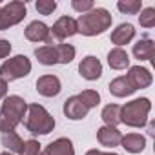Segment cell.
Masks as SVG:
<instances>
[{
  "label": "cell",
  "instance_id": "obj_2",
  "mask_svg": "<svg viewBox=\"0 0 155 155\" xmlns=\"http://www.w3.org/2000/svg\"><path fill=\"white\" fill-rule=\"evenodd\" d=\"M28 111V102L18 95H9L4 99L0 108V131L9 133L15 131V128L24 120Z\"/></svg>",
  "mask_w": 155,
  "mask_h": 155
},
{
  "label": "cell",
  "instance_id": "obj_13",
  "mask_svg": "<svg viewBox=\"0 0 155 155\" xmlns=\"http://www.w3.org/2000/svg\"><path fill=\"white\" fill-rule=\"evenodd\" d=\"M40 155H75V148L68 137H58L53 142H49L40 151Z\"/></svg>",
  "mask_w": 155,
  "mask_h": 155
},
{
  "label": "cell",
  "instance_id": "obj_19",
  "mask_svg": "<svg viewBox=\"0 0 155 155\" xmlns=\"http://www.w3.org/2000/svg\"><path fill=\"white\" fill-rule=\"evenodd\" d=\"M108 64L111 69H126L130 66V55L126 49L122 48H113L110 53H108Z\"/></svg>",
  "mask_w": 155,
  "mask_h": 155
},
{
  "label": "cell",
  "instance_id": "obj_26",
  "mask_svg": "<svg viewBox=\"0 0 155 155\" xmlns=\"http://www.w3.org/2000/svg\"><path fill=\"white\" fill-rule=\"evenodd\" d=\"M139 22H140L142 28H148V29L153 28V26H155V9H153V8L142 9L140 15H139Z\"/></svg>",
  "mask_w": 155,
  "mask_h": 155
},
{
  "label": "cell",
  "instance_id": "obj_10",
  "mask_svg": "<svg viewBox=\"0 0 155 155\" xmlns=\"http://www.w3.org/2000/svg\"><path fill=\"white\" fill-rule=\"evenodd\" d=\"M64 115L69 119V120H82L86 115H88V111H90V108L77 97V95H73V97H68L66 101H64Z\"/></svg>",
  "mask_w": 155,
  "mask_h": 155
},
{
  "label": "cell",
  "instance_id": "obj_33",
  "mask_svg": "<svg viewBox=\"0 0 155 155\" xmlns=\"http://www.w3.org/2000/svg\"><path fill=\"white\" fill-rule=\"evenodd\" d=\"M104 155H117V153H113V151H108V153H104Z\"/></svg>",
  "mask_w": 155,
  "mask_h": 155
},
{
  "label": "cell",
  "instance_id": "obj_17",
  "mask_svg": "<svg viewBox=\"0 0 155 155\" xmlns=\"http://www.w3.org/2000/svg\"><path fill=\"white\" fill-rule=\"evenodd\" d=\"M24 35L31 42H46V38L49 35V28L44 22H40V20H33L31 24H28Z\"/></svg>",
  "mask_w": 155,
  "mask_h": 155
},
{
  "label": "cell",
  "instance_id": "obj_22",
  "mask_svg": "<svg viewBox=\"0 0 155 155\" xmlns=\"http://www.w3.org/2000/svg\"><path fill=\"white\" fill-rule=\"evenodd\" d=\"M24 140L17 131H9V133H2V146L6 148V151L9 153H18L22 148Z\"/></svg>",
  "mask_w": 155,
  "mask_h": 155
},
{
  "label": "cell",
  "instance_id": "obj_32",
  "mask_svg": "<svg viewBox=\"0 0 155 155\" xmlns=\"http://www.w3.org/2000/svg\"><path fill=\"white\" fill-rule=\"evenodd\" d=\"M0 155H13V153H9V151H2Z\"/></svg>",
  "mask_w": 155,
  "mask_h": 155
},
{
  "label": "cell",
  "instance_id": "obj_5",
  "mask_svg": "<svg viewBox=\"0 0 155 155\" xmlns=\"http://www.w3.org/2000/svg\"><path fill=\"white\" fill-rule=\"evenodd\" d=\"M35 57L44 66L53 64H69L75 58V48L71 44H57V46H40L35 49Z\"/></svg>",
  "mask_w": 155,
  "mask_h": 155
},
{
  "label": "cell",
  "instance_id": "obj_16",
  "mask_svg": "<svg viewBox=\"0 0 155 155\" xmlns=\"http://www.w3.org/2000/svg\"><path fill=\"white\" fill-rule=\"evenodd\" d=\"M120 146L128 153H140L146 148V137H142L140 133H126L120 139Z\"/></svg>",
  "mask_w": 155,
  "mask_h": 155
},
{
  "label": "cell",
  "instance_id": "obj_27",
  "mask_svg": "<svg viewBox=\"0 0 155 155\" xmlns=\"http://www.w3.org/2000/svg\"><path fill=\"white\" fill-rule=\"evenodd\" d=\"M35 8H37V11L40 15H51L57 9V2L55 0H37Z\"/></svg>",
  "mask_w": 155,
  "mask_h": 155
},
{
  "label": "cell",
  "instance_id": "obj_11",
  "mask_svg": "<svg viewBox=\"0 0 155 155\" xmlns=\"http://www.w3.org/2000/svg\"><path fill=\"white\" fill-rule=\"evenodd\" d=\"M126 79L135 88V91L137 90H144V88H148L153 82V77H151L150 69L140 68V66H131L130 71H128V75H126Z\"/></svg>",
  "mask_w": 155,
  "mask_h": 155
},
{
  "label": "cell",
  "instance_id": "obj_25",
  "mask_svg": "<svg viewBox=\"0 0 155 155\" xmlns=\"http://www.w3.org/2000/svg\"><path fill=\"white\" fill-rule=\"evenodd\" d=\"M40 146H42V144H40L38 140H35V139L24 140V144H22L18 155H40V151H42Z\"/></svg>",
  "mask_w": 155,
  "mask_h": 155
},
{
  "label": "cell",
  "instance_id": "obj_1",
  "mask_svg": "<svg viewBox=\"0 0 155 155\" xmlns=\"http://www.w3.org/2000/svg\"><path fill=\"white\" fill-rule=\"evenodd\" d=\"M75 22H77V33H81L84 37H97L111 28L113 18L108 9L93 8L88 13H82Z\"/></svg>",
  "mask_w": 155,
  "mask_h": 155
},
{
  "label": "cell",
  "instance_id": "obj_3",
  "mask_svg": "<svg viewBox=\"0 0 155 155\" xmlns=\"http://www.w3.org/2000/svg\"><path fill=\"white\" fill-rule=\"evenodd\" d=\"M22 122L33 135H48L55 130V119L40 104H28V111Z\"/></svg>",
  "mask_w": 155,
  "mask_h": 155
},
{
  "label": "cell",
  "instance_id": "obj_4",
  "mask_svg": "<svg viewBox=\"0 0 155 155\" xmlns=\"http://www.w3.org/2000/svg\"><path fill=\"white\" fill-rule=\"evenodd\" d=\"M151 110V102L146 97L133 99L131 102H126L120 106V122L130 128H142L148 120V113Z\"/></svg>",
  "mask_w": 155,
  "mask_h": 155
},
{
  "label": "cell",
  "instance_id": "obj_15",
  "mask_svg": "<svg viewBox=\"0 0 155 155\" xmlns=\"http://www.w3.org/2000/svg\"><path fill=\"white\" fill-rule=\"evenodd\" d=\"M120 139H122V133L117 130V128H111V126H102L97 130V140L106 146V148H115L120 144Z\"/></svg>",
  "mask_w": 155,
  "mask_h": 155
},
{
  "label": "cell",
  "instance_id": "obj_31",
  "mask_svg": "<svg viewBox=\"0 0 155 155\" xmlns=\"http://www.w3.org/2000/svg\"><path fill=\"white\" fill-rule=\"evenodd\" d=\"M86 155H104V151H101V150L93 148V150H88V151H86Z\"/></svg>",
  "mask_w": 155,
  "mask_h": 155
},
{
  "label": "cell",
  "instance_id": "obj_29",
  "mask_svg": "<svg viewBox=\"0 0 155 155\" xmlns=\"http://www.w3.org/2000/svg\"><path fill=\"white\" fill-rule=\"evenodd\" d=\"M9 53H11V44H9V40L0 38V58L9 57Z\"/></svg>",
  "mask_w": 155,
  "mask_h": 155
},
{
  "label": "cell",
  "instance_id": "obj_23",
  "mask_svg": "<svg viewBox=\"0 0 155 155\" xmlns=\"http://www.w3.org/2000/svg\"><path fill=\"white\" fill-rule=\"evenodd\" d=\"M117 8H119L120 13L137 15V13L142 9V2H140V0H119V2H117Z\"/></svg>",
  "mask_w": 155,
  "mask_h": 155
},
{
  "label": "cell",
  "instance_id": "obj_28",
  "mask_svg": "<svg viewBox=\"0 0 155 155\" xmlns=\"http://www.w3.org/2000/svg\"><path fill=\"white\" fill-rule=\"evenodd\" d=\"M71 8H73L75 11H79V13L82 15V13H88V11H91L95 6H93V2H91V0H73V2H71Z\"/></svg>",
  "mask_w": 155,
  "mask_h": 155
},
{
  "label": "cell",
  "instance_id": "obj_20",
  "mask_svg": "<svg viewBox=\"0 0 155 155\" xmlns=\"http://www.w3.org/2000/svg\"><path fill=\"white\" fill-rule=\"evenodd\" d=\"M110 93L113 97H130L131 93H135V88L130 84V81L126 79V77H117V79H113L110 82Z\"/></svg>",
  "mask_w": 155,
  "mask_h": 155
},
{
  "label": "cell",
  "instance_id": "obj_8",
  "mask_svg": "<svg viewBox=\"0 0 155 155\" xmlns=\"http://www.w3.org/2000/svg\"><path fill=\"white\" fill-rule=\"evenodd\" d=\"M73 35H77V22H75V18H71L68 15L66 17H60L53 24V28H49V35L46 38V46L62 44L64 38H69Z\"/></svg>",
  "mask_w": 155,
  "mask_h": 155
},
{
  "label": "cell",
  "instance_id": "obj_7",
  "mask_svg": "<svg viewBox=\"0 0 155 155\" xmlns=\"http://www.w3.org/2000/svg\"><path fill=\"white\" fill-rule=\"evenodd\" d=\"M26 15H28L26 4L20 0H13L6 6H0V31H6L11 26H17L18 22L24 20Z\"/></svg>",
  "mask_w": 155,
  "mask_h": 155
},
{
  "label": "cell",
  "instance_id": "obj_6",
  "mask_svg": "<svg viewBox=\"0 0 155 155\" xmlns=\"http://www.w3.org/2000/svg\"><path fill=\"white\" fill-rule=\"evenodd\" d=\"M31 73V60L26 55H17L8 58L2 66H0V79L11 82L17 79H24Z\"/></svg>",
  "mask_w": 155,
  "mask_h": 155
},
{
  "label": "cell",
  "instance_id": "obj_12",
  "mask_svg": "<svg viewBox=\"0 0 155 155\" xmlns=\"http://www.w3.org/2000/svg\"><path fill=\"white\" fill-rule=\"evenodd\" d=\"M62 90L60 79L57 75H42L37 81V91L42 97H57Z\"/></svg>",
  "mask_w": 155,
  "mask_h": 155
},
{
  "label": "cell",
  "instance_id": "obj_24",
  "mask_svg": "<svg viewBox=\"0 0 155 155\" xmlns=\"http://www.w3.org/2000/svg\"><path fill=\"white\" fill-rule=\"evenodd\" d=\"M77 97H79L90 110L101 104V95H99V91H95V90H84L82 93H79Z\"/></svg>",
  "mask_w": 155,
  "mask_h": 155
},
{
  "label": "cell",
  "instance_id": "obj_18",
  "mask_svg": "<svg viewBox=\"0 0 155 155\" xmlns=\"http://www.w3.org/2000/svg\"><path fill=\"white\" fill-rule=\"evenodd\" d=\"M155 55V42L150 38H140L133 44V57L137 60H151Z\"/></svg>",
  "mask_w": 155,
  "mask_h": 155
},
{
  "label": "cell",
  "instance_id": "obj_21",
  "mask_svg": "<svg viewBox=\"0 0 155 155\" xmlns=\"http://www.w3.org/2000/svg\"><path fill=\"white\" fill-rule=\"evenodd\" d=\"M101 117H102V120H104L106 126L117 128L120 124V106L119 104H108V106H104Z\"/></svg>",
  "mask_w": 155,
  "mask_h": 155
},
{
  "label": "cell",
  "instance_id": "obj_9",
  "mask_svg": "<svg viewBox=\"0 0 155 155\" xmlns=\"http://www.w3.org/2000/svg\"><path fill=\"white\" fill-rule=\"evenodd\" d=\"M79 73H81L82 79H86V81H97V79L102 77V64H101V60L97 57L88 55V57H84L81 60Z\"/></svg>",
  "mask_w": 155,
  "mask_h": 155
},
{
  "label": "cell",
  "instance_id": "obj_30",
  "mask_svg": "<svg viewBox=\"0 0 155 155\" xmlns=\"http://www.w3.org/2000/svg\"><path fill=\"white\" fill-rule=\"evenodd\" d=\"M8 97V82L0 79V99H6Z\"/></svg>",
  "mask_w": 155,
  "mask_h": 155
},
{
  "label": "cell",
  "instance_id": "obj_14",
  "mask_svg": "<svg viewBox=\"0 0 155 155\" xmlns=\"http://www.w3.org/2000/svg\"><path fill=\"white\" fill-rule=\"evenodd\" d=\"M135 37V28L131 24H119L113 31H111V44H115L117 48H122L126 44H130Z\"/></svg>",
  "mask_w": 155,
  "mask_h": 155
}]
</instances>
